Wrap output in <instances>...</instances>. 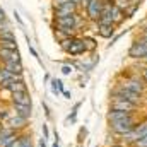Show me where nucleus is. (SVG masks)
<instances>
[{
    "instance_id": "nucleus-1",
    "label": "nucleus",
    "mask_w": 147,
    "mask_h": 147,
    "mask_svg": "<svg viewBox=\"0 0 147 147\" xmlns=\"http://www.w3.org/2000/svg\"><path fill=\"white\" fill-rule=\"evenodd\" d=\"M135 116L132 115V116H128V118H125V120H118V121H110V130L115 134V135H125V134H128V132H132L134 128H135Z\"/></svg>"
},
{
    "instance_id": "nucleus-2",
    "label": "nucleus",
    "mask_w": 147,
    "mask_h": 147,
    "mask_svg": "<svg viewBox=\"0 0 147 147\" xmlns=\"http://www.w3.org/2000/svg\"><path fill=\"white\" fill-rule=\"evenodd\" d=\"M55 26L58 28L57 31L72 34L77 29V17H75V14L74 16H65V17H55Z\"/></svg>"
},
{
    "instance_id": "nucleus-3",
    "label": "nucleus",
    "mask_w": 147,
    "mask_h": 147,
    "mask_svg": "<svg viewBox=\"0 0 147 147\" xmlns=\"http://www.w3.org/2000/svg\"><path fill=\"white\" fill-rule=\"evenodd\" d=\"M111 99H127V101H130V103H134V105H137V106H139V103H140V94L132 92V91H128V89H125V87H121V86H120L118 89H115V91H113Z\"/></svg>"
},
{
    "instance_id": "nucleus-4",
    "label": "nucleus",
    "mask_w": 147,
    "mask_h": 147,
    "mask_svg": "<svg viewBox=\"0 0 147 147\" xmlns=\"http://www.w3.org/2000/svg\"><path fill=\"white\" fill-rule=\"evenodd\" d=\"M103 7H105V2L103 0H91L86 7L87 10V17L91 21H99L101 19V14H103Z\"/></svg>"
},
{
    "instance_id": "nucleus-5",
    "label": "nucleus",
    "mask_w": 147,
    "mask_h": 147,
    "mask_svg": "<svg viewBox=\"0 0 147 147\" xmlns=\"http://www.w3.org/2000/svg\"><path fill=\"white\" fill-rule=\"evenodd\" d=\"M128 57L130 58H147V43H144L142 39H139V41H135L132 46H130V50H128Z\"/></svg>"
},
{
    "instance_id": "nucleus-6",
    "label": "nucleus",
    "mask_w": 147,
    "mask_h": 147,
    "mask_svg": "<svg viewBox=\"0 0 147 147\" xmlns=\"http://www.w3.org/2000/svg\"><path fill=\"white\" fill-rule=\"evenodd\" d=\"M135 108H137V105H134L127 99H111V106H110V110L127 111V113H134Z\"/></svg>"
},
{
    "instance_id": "nucleus-7",
    "label": "nucleus",
    "mask_w": 147,
    "mask_h": 147,
    "mask_svg": "<svg viewBox=\"0 0 147 147\" xmlns=\"http://www.w3.org/2000/svg\"><path fill=\"white\" fill-rule=\"evenodd\" d=\"M77 10V3L74 2H65L62 5L55 7V17H65V16H74Z\"/></svg>"
},
{
    "instance_id": "nucleus-8",
    "label": "nucleus",
    "mask_w": 147,
    "mask_h": 147,
    "mask_svg": "<svg viewBox=\"0 0 147 147\" xmlns=\"http://www.w3.org/2000/svg\"><path fill=\"white\" fill-rule=\"evenodd\" d=\"M84 51H86L84 39H80V38H72L70 46L67 48V53H69V55H72V57H77V55H82Z\"/></svg>"
},
{
    "instance_id": "nucleus-9",
    "label": "nucleus",
    "mask_w": 147,
    "mask_h": 147,
    "mask_svg": "<svg viewBox=\"0 0 147 147\" xmlns=\"http://www.w3.org/2000/svg\"><path fill=\"white\" fill-rule=\"evenodd\" d=\"M0 62L5 63V62H21V55L17 50H5V48H0Z\"/></svg>"
},
{
    "instance_id": "nucleus-10",
    "label": "nucleus",
    "mask_w": 147,
    "mask_h": 147,
    "mask_svg": "<svg viewBox=\"0 0 147 147\" xmlns=\"http://www.w3.org/2000/svg\"><path fill=\"white\" fill-rule=\"evenodd\" d=\"M12 105L31 106V94H29V91H26V92H12Z\"/></svg>"
},
{
    "instance_id": "nucleus-11",
    "label": "nucleus",
    "mask_w": 147,
    "mask_h": 147,
    "mask_svg": "<svg viewBox=\"0 0 147 147\" xmlns=\"http://www.w3.org/2000/svg\"><path fill=\"white\" fill-rule=\"evenodd\" d=\"M26 123H28V120H26V118H21V116H17V115H16V116H10V118L5 121V125L10 127V128H14L16 132H21V130L26 127Z\"/></svg>"
},
{
    "instance_id": "nucleus-12",
    "label": "nucleus",
    "mask_w": 147,
    "mask_h": 147,
    "mask_svg": "<svg viewBox=\"0 0 147 147\" xmlns=\"http://www.w3.org/2000/svg\"><path fill=\"white\" fill-rule=\"evenodd\" d=\"M121 87H125V89H128V91H132V92H137V94H142V91H144V84H142L140 80H137V79H128V80H125V82L121 84Z\"/></svg>"
},
{
    "instance_id": "nucleus-13",
    "label": "nucleus",
    "mask_w": 147,
    "mask_h": 147,
    "mask_svg": "<svg viewBox=\"0 0 147 147\" xmlns=\"http://www.w3.org/2000/svg\"><path fill=\"white\" fill-rule=\"evenodd\" d=\"M2 65H3L10 74H14V75H17V77H22V74H24V67H22L21 62H5V63H2Z\"/></svg>"
},
{
    "instance_id": "nucleus-14",
    "label": "nucleus",
    "mask_w": 147,
    "mask_h": 147,
    "mask_svg": "<svg viewBox=\"0 0 147 147\" xmlns=\"http://www.w3.org/2000/svg\"><path fill=\"white\" fill-rule=\"evenodd\" d=\"M26 91H28V84L24 82L22 77L17 79L16 82H12L10 87H9V92H10V94H12V92H26Z\"/></svg>"
},
{
    "instance_id": "nucleus-15",
    "label": "nucleus",
    "mask_w": 147,
    "mask_h": 147,
    "mask_svg": "<svg viewBox=\"0 0 147 147\" xmlns=\"http://www.w3.org/2000/svg\"><path fill=\"white\" fill-rule=\"evenodd\" d=\"M14 106V113L21 118L29 120L31 118V106H24V105H12Z\"/></svg>"
},
{
    "instance_id": "nucleus-16",
    "label": "nucleus",
    "mask_w": 147,
    "mask_h": 147,
    "mask_svg": "<svg viewBox=\"0 0 147 147\" xmlns=\"http://www.w3.org/2000/svg\"><path fill=\"white\" fill-rule=\"evenodd\" d=\"M132 115H134V113L110 110V111H108V121H118V120H125V118H128V116H132Z\"/></svg>"
},
{
    "instance_id": "nucleus-17",
    "label": "nucleus",
    "mask_w": 147,
    "mask_h": 147,
    "mask_svg": "<svg viewBox=\"0 0 147 147\" xmlns=\"http://www.w3.org/2000/svg\"><path fill=\"white\" fill-rule=\"evenodd\" d=\"M98 33H99V36L101 38H111L113 36V33H115V29H113V26L98 24Z\"/></svg>"
},
{
    "instance_id": "nucleus-18",
    "label": "nucleus",
    "mask_w": 147,
    "mask_h": 147,
    "mask_svg": "<svg viewBox=\"0 0 147 147\" xmlns=\"http://www.w3.org/2000/svg\"><path fill=\"white\" fill-rule=\"evenodd\" d=\"M111 21H113V24H118L123 21V10L120 7H116L115 3H113V10H111Z\"/></svg>"
},
{
    "instance_id": "nucleus-19",
    "label": "nucleus",
    "mask_w": 147,
    "mask_h": 147,
    "mask_svg": "<svg viewBox=\"0 0 147 147\" xmlns=\"http://www.w3.org/2000/svg\"><path fill=\"white\" fill-rule=\"evenodd\" d=\"M134 132H135L137 139H142V137H146V135H147V120H146V121H140L139 125H135Z\"/></svg>"
},
{
    "instance_id": "nucleus-20",
    "label": "nucleus",
    "mask_w": 147,
    "mask_h": 147,
    "mask_svg": "<svg viewBox=\"0 0 147 147\" xmlns=\"http://www.w3.org/2000/svg\"><path fill=\"white\" fill-rule=\"evenodd\" d=\"M65 89H63V82L60 80V79H51V92L55 94V96H58L60 92H63Z\"/></svg>"
},
{
    "instance_id": "nucleus-21",
    "label": "nucleus",
    "mask_w": 147,
    "mask_h": 147,
    "mask_svg": "<svg viewBox=\"0 0 147 147\" xmlns=\"http://www.w3.org/2000/svg\"><path fill=\"white\" fill-rule=\"evenodd\" d=\"M0 41H14V43H17V41H16V36H14V33H12L10 29L0 31Z\"/></svg>"
},
{
    "instance_id": "nucleus-22",
    "label": "nucleus",
    "mask_w": 147,
    "mask_h": 147,
    "mask_svg": "<svg viewBox=\"0 0 147 147\" xmlns=\"http://www.w3.org/2000/svg\"><path fill=\"white\" fill-rule=\"evenodd\" d=\"M19 147H33L31 139L26 134H19Z\"/></svg>"
},
{
    "instance_id": "nucleus-23",
    "label": "nucleus",
    "mask_w": 147,
    "mask_h": 147,
    "mask_svg": "<svg viewBox=\"0 0 147 147\" xmlns=\"http://www.w3.org/2000/svg\"><path fill=\"white\" fill-rule=\"evenodd\" d=\"M84 46H86V51H94L96 50V41L92 38H84Z\"/></svg>"
},
{
    "instance_id": "nucleus-24",
    "label": "nucleus",
    "mask_w": 147,
    "mask_h": 147,
    "mask_svg": "<svg viewBox=\"0 0 147 147\" xmlns=\"http://www.w3.org/2000/svg\"><path fill=\"white\" fill-rule=\"evenodd\" d=\"M0 48H5V50H17V43H14V41H0Z\"/></svg>"
},
{
    "instance_id": "nucleus-25",
    "label": "nucleus",
    "mask_w": 147,
    "mask_h": 147,
    "mask_svg": "<svg viewBox=\"0 0 147 147\" xmlns=\"http://www.w3.org/2000/svg\"><path fill=\"white\" fill-rule=\"evenodd\" d=\"M10 118V113H9V108H0V123L7 121Z\"/></svg>"
},
{
    "instance_id": "nucleus-26",
    "label": "nucleus",
    "mask_w": 147,
    "mask_h": 147,
    "mask_svg": "<svg viewBox=\"0 0 147 147\" xmlns=\"http://www.w3.org/2000/svg\"><path fill=\"white\" fill-rule=\"evenodd\" d=\"M135 146L137 147H147V135L146 137H142V139H139V140L135 142Z\"/></svg>"
},
{
    "instance_id": "nucleus-27",
    "label": "nucleus",
    "mask_w": 147,
    "mask_h": 147,
    "mask_svg": "<svg viewBox=\"0 0 147 147\" xmlns=\"http://www.w3.org/2000/svg\"><path fill=\"white\" fill-rule=\"evenodd\" d=\"M72 65H63V67H62V74H63V75H70V74H72Z\"/></svg>"
},
{
    "instance_id": "nucleus-28",
    "label": "nucleus",
    "mask_w": 147,
    "mask_h": 147,
    "mask_svg": "<svg viewBox=\"0 0 147 147\" xmlns=\"http://www.w3.org/2000/svg\"><path fill=\"white\" fill-rule=\"evenodd\" d=\"M43 108H45V113H46V116L50 118V116H51V111H50V108H48V105H46L45 101H43Z\"/></svg>"
},
{
    "instance_id": "nucleus-29",
    "label": "nucleus",
    "mask_w": 147,
    "mask_h": 147,
    "mask_svg": "<svg viewBox=\"0 0 147 147\" xmlns=\"http://www.w3.org/2000/svg\"><path fill=\"white\" fill-rule=\"evenodd\" d=\"M43 135H45V139H48V137H50V132H48V125H43Z\"/></svg>"
},
{
    "instance_id": "nucleus-30",
    "label": "nucleus",
    "mask_w": 147,
    "mask_h": 147,
    "mask_svg": "<svg viewBox=\"0 0 147 147\" xmlns=\"http://www.w3.org/2000/svg\"><path fill=\"white\" fill-rule=\"evenodd\" d=\"M28 46H29V51H31V55H33V57H36L38 60H39V57H38V51H36V50H34L31 45H28Z\"/></svg>"
},
{
    "instance_id": "nucleus-31",
    "label": "nucleus",
    "mask_w": 147,
    "mask_h": 147,
    "mask_svg": "<svg viewBox=\"0 0 147 147\" xmlns=\"http://www.w3.org/2000/svg\"><path fill=\"white\" fill-rule=\"evenodd\" d=\"M14 16H16V21L22 26V19H21V16H19V12H17V10H14Z\"/></svg>"
},
{
    "instance_id": "nucleus-32",
    "label": "nucleus",
    "mask_w": 147,
    "mask_h": 147,
    "mask_svg": "<svg viewBox=\"0 0 147 147\" xmlns=\"http://www.w3.org/2000/svg\"><path fill=\"white\" fill-rule=\"evenodd\" d=\"M0 21H7V17H5V10L2 9V5H0Z\"/></svg>"
},
{
    "instance_id": "nucleus-33",
    "label": "nucleus",
    "mask_w": 147,
    "mask_h": 147,
    "mask_svg": "<svg viewBox=\"0 0 147 147\" xmlns=\"http://www.w3.org/2000/svg\"><path fill=\"white\" fill-rule=\"evenodd\" d=\"M9 147H19V135H17V139H16V140H14Z\"/></svg>"
},
{
    "instance_id": "nucleus-34",
    "label": "nucleus",
    "mask_w": 147,
    "mask_h": 147,
    "mask_svg": "<svg viewBox=\"0 0 147 147\" xmlns=\"http://www.w3.org/2000/svg\"><path fill=\"white\" fill-rule=\"evenodd\" d=\"M62 94H63V96H65V98H67V99H70V98H72V94H70V92H69V91H63V92H62Z\"/></svg>"
},
{
    "instance_id": "nucleus-35",
    "label": "nucleus",
    "mask_w": 147,
    "mask_h": 147,
    "mask_svg": "<svg viewBox=\"0 0 147 147\" xmlns=\"http://www.w3.org/2000/svg\"><path fill=\"white\" fill-rule=\"evenodd\" d=\"M142 77H144V80L147 82V67L144 69V70H142Z\"/></svg>"
},
{
    "instance_id": "nucleus-36",
    "label": "nucleus",
    "mask_w": 147,
    "mask_h": 147,
    "mask_svg": "<svg viewBox=\"0 0 147 147\" xmlns=\"http://www.w3.org/2000/svg\"><path fill=\"white\" fill-rule=\"evenodd\" d=\"M39 147H46V140H45V139L39 140Z\"/></svg>"
},
{
    "instance_id": "nucleus-37",
    "label": "nucleus",
    "mask_w": 147,
    "mask_h": 147,
    "mask_svg": "<svg viewBox=\"0 0 147 147\" xmlns=\"http://www.w3.org/2000/svg\"><path fill=\"white\" fill-rule=\"evenodd\" d=\"M89 2H91V0H80V3H82V5H86V7H87V3H89Z\"/></svg>"
},
{
    "instance_id": "nucleus-38",
    "label": "nucleus",
    "mask_w": 147,
    "mask_h": 147,
    "mask_svg": "<svg viewBox=\"0 0 147 147\" xmlns=\"http://www.w3.org/2000/svg\"><path fill=\"white\" fill-rule=\"evenodd\" d=\"M111 147H127V146H121V144H115V146H111Z\"/></svg>"
},
{
    "instance_id": "nucleus-39",
    "label": "nucleus",
    "mask_w": 147,
    "mask_h": 147,
    "mask_svg": "<svg viewBox=\"0 0 147 147\" xmlns=\"http://www.w3.org/2000/svg\"><path fill=\"white\" fill-rule=\"evenodd\" d=\"M70 2H74V3H80V0H70Z\"/></svg>"
},
{
    "instance_id": "nucleus-40",
    "label": "nucleus",
    "mask_w": 147,
    "mask_h": 147,
    "mask_svg": "<svg viewBox=\"0 0 147 147\" xmlns=\"http://www.w3.org/2000/svg\"><path fill=\"white\" fill-rule=\"evenodd\" d=\"M142 38H147V31H144V36H142Z\"/></svg>"
},
{
    "instance_id": "nucleus-41",
    "label": "nucleus",
    "mask_w": 147,
    "mask_h": 147,
    "mask_svg": "<svg viewBox=\"0 0 147 147\" xmlns=\"http://www.w3.org/2000/svg\"><path fill=\"white\" fill-rule=\"evenodd\" d=\"M2 67H3V65H2V63H0V70H2Z\"/></svg>"
},
{
    "instance_id": "nucleus-42",
    "label": "nucleus",
    "mask_w": 147,
    "mask_h": 147,
    "mask_svg": "<svg viewBox=\"0 0 147 147\" xmlns=\"http://www.w3.org/2000/svg\"><path fill=\"white\" fill-rule=\"evenodd\" d=\"M146 31H147V22H146Z\"/></svg>"
},
{
    "instance_id": "nucleus-43",
    "label": "nucleus",
    "mask_w": 147,
    "mask_h": 147,
    "mask_svg": "<svg viewBox=\"0 0 147 147\" xmlns=\"http://www.w3.org/2000/svg\"><path fill=\"white\" fill-rule=\"evenodd\" d=\"M134 147H137V146H134Z\"/></svg>"
},
{
    "instance_id": "nucleus-44",
    "label": "nucleus",
    "mask_w": 147,
    "mask_h": 147,
    "mask_svg": "<svg viewBox=\"0 0 147 147\" xmlns=\"http://www.w3.org/2000/svg\"><path fill=\"white\" fill-rule=\"evenodd\" d=\"M108 2H110V0H108Z\"/></svg>"
}]
</instances>
